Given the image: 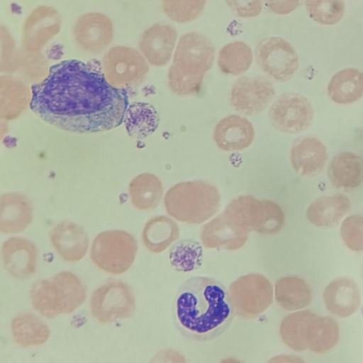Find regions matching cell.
Returning a JSON list of instances; mask_svg holds the SVG:
<instances>
[{
    "instance_id": "b9f144b4",
    "label": "cell",
    "mask_w": 363,
    "mask_h": 363,
    "mask_svg": "<svg viewBox=\"0 0 363 363\" xmlns=\"http://www.w3.org/2000/svg\"><path fill=\"white\" fill-rule=\"evenodd\" d=\"M265 5L272 12L287 14L294 11L302 0H264Z\"/></svg>"
},
{
    "instance_id": "4dcf8cb0",
    "label": "cell",
    "mask_w": 363,
    "mask_h": 363,
    "mask_svg": "<svg viewBox=\"0 0 363 363\" xmlns=\"http://www.w3.org/2000/svg\"><path fill=\"white\" fill-rule=\"evenodd\" d=\"M51 279L56 289L62 314L72 313L84 302L86 290L76 274L62 271L54 275Z\"/></svg>"
},
{
    "instance_id": "52a82bcc",
    "label": "cell",
    "mask_w": 363,
    "mask_h": 363,
    "mask_svg": "<svg viewBox=\"0 0 363 363\" xmlns=\"http://www.w3.org/2000/svg\"><path fill=\"white\" fill-rule=\"evenodd\" d=\"M104 75L113 86L125 89L140 84L148 72L145 57L135 49L116 46L103 58Z\"/></svg>"
},
{
    "instance_id": "ba28073f",
    "label": "cell",
    "mask_w": 363,
    "mask_h": 363,
    "mask_svg": "<svg viewBox=\"0 0 363 363\" xmlns=\"http://www.w3.org/2000/svg\"><path fill=\"white\" fill-rule=\"evenodd\" d=\"M90 307L92 315L98 321L112 323L132 316L135 300L128 285L121 281H111L94 291Z\"/></svg>"
},
{
    "instance_id": "3957f363",
    "label": "cell",
    "mask_w": 363,
    "mask_h": 363,
    "mask_svg": "<svg viewBox=\"0 0 363 363\" xmlns=\"http://www.w3.org/2000/svg\"><path fill=\"white\" fill-rule=\"evenodd\" d=\"M215 48L206 36L197 33L183 35L168 72L171 91L179 96L197 93L206 72L213 66Z\"/></svg>"
},
{
    "instance_id": "6da1fadb",
    "label": "cell",
    "mask_w": 363,
    "mask_h": 363,
    "mask_svg": "<svg viewBox=\"0 0 363 363\" xmlns=\"http://www.w3.org/2000/svg\"><path fill=\"white\" fill-rule=\"evenodd\" d=\"M30 109L48 123L79 133L104 132L119 126L128 106L125 89L78 60L51 67L31 86Z\"/></svg>"
},
{
    "instance_id": "484cf974",
    "label": "cell",
    "mask_w": 363,
    "mask_h": 363,
    "mask_svg": "<svg viewBox=\"0 0 363 363\" xmlns=\"http://www.w3.org/2000/svg\"><path fill=\"white\" fill-rule=\"evenodd\" d=\"M128 193L135 208L140 211H150L160 203L163 195V186L157 176L145 172L131 180Z\"/></svg>"
},
{
    "instance_id": "603a6c76",
    "label": "cell",
    "mask_w": 363,
    "mask_h": 363,
    "mask_svg": "<svg viewBox=\"0 0 363 363\" xmlns=\"http://www.w3.org/2000/svg\"><path fill=\"white\" fill-rule=\"evenodd\" d=\"M328 177L337 188H357L363 181V159L351 152L337 155L330 164Z\"/></svg>"
},
{
    "instance_id": "ffe728a7",
    "label": "cell",
    "mask_w": 363,
    "mask_h": 363,
    "mask_svg": "<svg viewBox=\"0 0 363 363\" xmlns=\"http://www.w3.org/2000/svg\"><path fill=\"white\" fill-rule=\"evenodd\" d=\"M33 220V207L23 194L11 192L1 195L0 201V231L4 234L19 233Z\"/></svg>"
},
{
    "instance_id": "7402d4cb",
    "label": "cell",
    "mask_w": 363,
    "mask_h": 363,
    "mask_svg": "<svg viewBox=\"0 0 363 363\" xmlns=\"http://www.w3.org/2000/svg\"><path fill=\"white\" fill-rule=\"evenodd\" d=\"M351 208L350 200L343 194L321 196L309 206L306 217L317 227L330 228L337 225Z\"/></svg>"
},
{
    "instance_id": "44dd1931",
    "label": "cell",
    "mask_w": 363,
    "mask_h": 363,
    "mask_svg": "<svg viewBox=\"0 0 363 363\" xmlns=\"http://www.w3.org/2000/svg\"><path fill=\"white\" fill-rule=\"evenodd\" d=\"M328 154L325 145L318 138H304L291 150V162L299 174L310 176L320 172L325 165Z\"/></svg>"
},
{
    "instance_id": "7c38bea8",
    "label": "cell",
    "mask_w": 363,
    "mask_h": 363,
    "mask_svg": "<svg viewBox=\"0 0 363 363\" xmlns=\"http://www.w3.org/2000/svg\"><path fill=\"white\" fill-rule=\"evenodd\" d=\"M275 94L274 88L268 79L260 77H242L232 87L230 104L238 112L254 116L269 106Z\"/></svg>"
},
{
    "instance_id": "d6a6232c",
    "label": "cell",
    "mask_w": 363,
    "mask_h": 363,
    "mask_svg": "<svg viewBox=\"0 0 363 363\" xmlns=\"http://www.w3.org/2000/svg\"><path fill=\"white\" fill-rule=\"evenodd\" d=\"M252 52L245 43L235 41L225 45L220 51L218 65L222 72L237 76L245 73L252 62Z\"/></svg>"
},
{
    "instance_id": "1f68e13d",
    "label": "cell",
    "mask_w": 363,
    "mask_h": 363,
    "mask_svg": "<svg viewBox=\"0 0 363 363\" xmlns=\"http://www.w3.org/2000/svg\"><path fill=\"white\" fill-rule=\"evenodd\" d=\"M276 299L282 308L298 310L306 307L312 300V291L308 284L296 276L283 277L276 285Z\"/></svg>"
},
{
    "instance_id": "8d00e7d4",
    "label": "cell",
    "mask_w": 363,
    "mask_h": 363,
    "mask_svg": "<svg viewBox=\"0 0 363 363\" xmlns=\"http://www.w3.org/2000/svg\"><path fill=\"white\" fill-rule=\"evenodd\" d=\"M166 15L178 23L194 20L203 11L206 0H162Z\"/></svg>"
},
{
    "instance_id": "4fadbf2b",
    "label": "cell",
    "mask_w": 363,
    "mask_h": 363,
    "mask_svg": "<svg viewBox=\"0 0 363 363\" xmlns=\"http://www.w3.org/2000/svg\"><path fill=\"white\" fill-rule=\"evenodd\" d=\"M74 36L82 50L89 53H99L113 39V25L111 20L102 13H86L76 22Z\"/></svg>"
},
{
    "instance_id": "e0dca14e",
    "label": "cell",
    "mask_w": 363,
    "mask_h": 363,
    "mask_svg": "<svg viewBox=\"0 0 363 363\" xmlns=\"http://www.w3.org/2000/svg\"><path fill=\"white\" fill-rule=\"evenodd\" d=\"M255 130L251 122L238 115L220 120L215 127L213 140L218 148L226 152L243 150L251 145Z\"/></svg>"
},
{
    "instance_id": "5bb4252c",
    "label": "cell",
    "mask_w": 363,
    "mask_h": 363,
    "mask_svg": "<svg viewBox=\"0 0 363 363\" xmlns=\"http://www.w3.org/2000/svg\"><path fill=\"white\" fill-rule=\"evenodd\" d=\"M61 19L58 12L50 6L34 9L23 27V41L28 51H39L59 32Z\"/></svg>"
},
{
    "instance_id": "d4e9b609",
    "label": "cell",
    "mask_w": 363,
    "mask_h": 363,
    "mask_svg": "<svg viewBox=\"0 0 363 363\" xmlns=\"http://www.w3.org/2000/svg\"><path fill=\"white\" fill-rule=\"evenodd\" d=\"M328 94L339 104H352L363 96V72L356 68L343 69L331 78Z\"/></svg>"
},
{
    "instance_id": "d6986e66",
    "label": "cell",
    "mask_w": 363,
    "mask_h": 363,
    "mask_svg": "<svg viewBox=\"0 0 363 363\" xmlns=\"http://www.w3.org/2000/svg\"><path fill=\"white\" fill-rule=\"evenodd\" d=\"M50 241L59 255L69 262L80 261L89 247L85 230L72 222H62L57 225L51 231Z\"/></svg>"
},
{
    "instance_id": "ac0fdd59",
    "label": "cell",
    "mask_w": 363,
    "mask_h": 363,
    "mask_svg": "<svg viewBox=\"0 0 363 363\" xmlns=\"http://www.w3.org/2000/svg\"><path fill=\"white\" fill-rule=\"evenodd\" d=\"M323 297L328 311L340 318L355 313L361 304L359 287L348 278H338L331 281L325 287Z\"/></svg>"
},
{
    "instance_id": "7a4b0ae2",
    "label": "cell",
    "mask_w": 363,
    "mask_h": 363,
    "mask_svg": "<svg viewBox=\"0 0 363 363\" xmlns=\"http://www.w3.org/2000/svg\"><path fill=\"white\" fill-rule=\"evenodd\" d=\"M235 313L229 291L209 277L186 279L174 299L176 326L193 340L207 341L220 336L231 325Z\"/></svg>"
},
{
    "instance_id": "30bf717a",
    "label": "cell",
    "mask_w": 363,
    "mask_h": 363,
    "mask_svg": "<svg viewBox=\"0 0 363 363\" xmlns=\"http://www.w3.org/2000/svg\"><path fill=\"white\" fill-rule=\"evenodd\" d=\"M256 58L262 69L279 82L289 80L298 67V57L295 49L279 37L262 40L256 50Z\"/></svg>"
},
{
    "instance_id": "83f0119b",
    "label": "cell",
    "mask_w": 363,
    "mask_h": 363,
    "mask_svg": "<svg viewBox=\"0 0 363 363\" xmlns=\"http://www.w3.org/2000/svg\"><path fill=\"white\" fill-rule=\"evenodd\" d=\"M201 239L204 247H222L228 250L242 247L247 240V233H241L232 228L225 222L223 214H220L203 225Z\"/></svg>"
},
{
    "instance_id": "836d02e7",
    "label": "cell",
    "mask_w": 363,
    "mask_h": 363,
    "mask_svg": "<svg viewBox=\"0 0 363 363\" xmlns=\"http://www.w3.org/2000/svg\"><path fill=\"white\" fill-rule=\"evenodd\" d=\"M315 313L301 311L286 316L280 326L283 341L291 349L302 351L307 349L306 334L309 322Z\"/></svg>"
},
{
    "instance_id": "2e32d148",
    "label": "cell",
    "mask_w": 363,
    "mask_h": 363,
    "mask_svg": "<svg viewBox=\"0 0 363 363\" xmlns=\"http://www.w3.org/2000/svg\"><path fill=\"white\" fill-rule=\"evenodd\" d=\"M177 36V31L172 26L156 23L143 33L140 49L151 65H166L171 59Z\"/></svg>"
},
{
    "instance_id": "9a60e30c",
    "label": "cell",
    "mask_w": 363,
    "mask_h": 363,
    "mask_svg": "<svg viewBox=\"0 0 363 363\" xmlns=\"http://www.w3.org/2000/svg\"><path fill=\"white\" fill-rule=\"evenodd\" d=\"M1 254L5 269L13 277L27 279L35 274L37 250L30 240L11 238L4 242Z\"/></svg>"
},
{
    "instance_id": "d590c367",
    "label": "cell",
    "mask_w": 363,
    "mask_h": 363,
    "mask_svg": "<svg viewBox=\"0 0 363 363\" xmlns=\"http://www.w3.org/2000/svg\"><path fill=\"white\" fill-rule=\"evenodd\" d=\"M306 8L313 20L323 25L336 24L345 11L344 0H306Z\"/></svg>"
},
{
    "instance_id": "ab89813d",
    "label": "cell",
    "mask_w": 363,
    "mask_h": 363,
    "mask_svg": "<svg viewBox=\"0 0 363 363\" xmlns=\"http://www.w3.org/2000/svg\"><path fill=\"white\" fill-rule=\"evenodd\" d=\"M1 59L3 72H12L19 68V54L17 53L12 37L6 28H1Z\"/></svg>"
},
{
    "instance_id": "4316f807",
    "label": "cell",
    "mask_w": 363,
    "mask_h": 363,
    "mask_svg": "<svg viewBox=\"0 0 363 363\" xmlns=\"http://www.w3.org/2000/svg\"><path fill=\"white\" fill-rule=\"evenodd\" d=\"M339 338L340 328L335 320L316 314L312 317L306 334L307 349L315 353H325L336 346Z\"/></svg>"
},
{
    "instance_id": "e575fe53",
    "label": "cell",
    "mask_w": 363,
    "mask_h": 363,
    "mask_svg": "<svg viewBox=\"0 0 363 363\" xmlns=\"http://www.w3.org/2000/svg\"><path fill=\"white\" fill-rule=\"evenodd\" d=\"M30 300L33 308L43 316L54 318L62 314L52 279L37 281L30 290Z\"/></svg>"
},
{
    "instance_id": "cb8c5ba5",
    "label": "cell",
    "mask_w": 363,
    "mask_h": 363,
    "mask_svg": "<svg viewBox=\"0 0 363 363\" xmlns=\"http://www.w3.org/2000/svg\"><path fill=\"white\" fill-rule=\"evenodd\" d=\"M30 90L26 84L11 76L1 77V117L5 120L17 118L31 100Z\"/></svg>"
},
{
    "instance_id": "5b68a950",
    "label": "cell",
    "mask_w": 363,
    "mask_h": 363,
    "mask_svg": "<svg viewBox=\"0 0 363 363\" xmlns=\"http://www.w3.org/2000/svg\"><path fill=\"white\" fill-rule=\"evenodd\" d=\"M225 222L241 233L255 230L260 233L279 232L284 223L281 207L269 200H260L251 195L240 196L227 206L223 213Z\"/></svg>"
},
{
    "instance_id": "8992f818",
    "label": "cell",
    "mask_w": 363,
    "mask_h": 363,
    "mask_svg": "<svg viewBox=\"0 0 363 363\" xmlns=\"http://www.w3.org/2000/svg\"><path fill=\"white\" fill-rule=\"evenodd\" d=\"M137 250V240L131 234L121 230H106L95 237L91 258L101 270L121 274L133 264Z\"/></svg>"
},
{
    "instance_id": "f546056e",
    "label": "cell",
    "mask_w": 363,
    "mask_h": 363,
    "mask_svg": "<svg viewBox=\"0 0 363 363\" xmlns=\"http://www.w3.org/2000/svg\"><path fill=\"white\" fill-rule=\"evenodd\" d=\"M178 237L179 228L177 223L164 216L150 219L144 226L142 233L145 247L155 253L165 250Z\"/></svg>"
},
{
    "instance_id": "f35d334b",
    "label": "cell",
    "mask_w": 363,
    "mask_h": 363,
    "mask_svg": "<svg viewBox=\"0 0 363 363\" xmlns=\"http://www.w3.org/2000/svg\"><path fill=\"white\" fill-rule=\"evenodd\" d=\"M340 235L346 246L352 251H363V216L352 215L344 219Z\"/></svg>"
},
{
    "instance_id": "74e56055",
    "label": "cell",
    "mask_w": 363,
    "mask_h": 363,
    "mask_svg": "<svg viewBox=\"0 0 363 363\" xmlns=\"http://www.w3.org/2000/svg\"><path fill=\"white\" fill-rule=\"evenodd\" d=\"M19 68L22 75L29 81L35 82L43 80L47 77L48 62L43 55L38 52H26L19 54Z\"/></svg>"
},
{
    "instance_id": "f1b7e54d",
    "label": "cell",
    "mask_w": 363,
    "mask_h": 363,
    "mask_svg": "<svg viewBox=\"0 0 363 363\" xmlns=\"http://www.w3.org/2000/svg\"><path fill=\"white\" fill-rule=\"evenodd\" d=\"M11 330L14 341L23 347L41 345L50 334L45 323L31 313H22L14 317L11 323Z\"/></svg>"
},
{
    "instance_id": "277c9868",
    "label": "cell",
    "mask_w": 363,
    "mask_h": 363,
    "mask_svg": "<svg viewBox=\"0 0 363 363\" xmlns=\"http://www.w3.org/2000/svg\"><path fill=\"white\" fill-rule=\"evenodd\" d=\"M220 196L213 184L201 180L176 184L166 193L164 207L169 215L186 223L199 224L219 210Z\"/></svg>"
},
{
    "instance_id": "9c48e42d",
    "label": "cell",
    "mask_w": 363,
    "mask_h": 363,
    "mask_svg": "<svg viewBox=\"0 0 363 363\" xmlns=\"http://www.w3.org/2000/svg\"><path fill=\"white\" fill-rule=\"evenodd\" d=\"M235 312L245 318H253L266 310L272 302L270 281L262 275L250 274L240 277L229 288Z\"/></svg>"
},
{
    "instance_id": "8fae6325",
    "label": "cell",
    "mask_w": 363,
    "mask_h": 363,
    "mask_svg": "<svg viewBox=\"0 0 363 363\" xmlns=\"http://www.w3.org/2000/svg\"><path fill=\"white\" fill-rule=\"evenodd\" d=\"M272 125L278 130L296 134L311 123L313 109L307 98L297 93H286L272 104L269 113Z\"/></svg>"
},
{
    "instance_id": "60d3db41",
    "label": "cell",
    "mask_w": 363,
    "mask_h": 363,
    "mask_svg": "<svg viewBox=\"0 0 363 363\" xmlns=\"http://www.w3.org/2000/svg\"><path fill=\"white\" fill-rule=\"evenodd\" d=\"M232 11L240 18L257 16L262 11V0H226Z\"/></svg>"
}]
</instances>
